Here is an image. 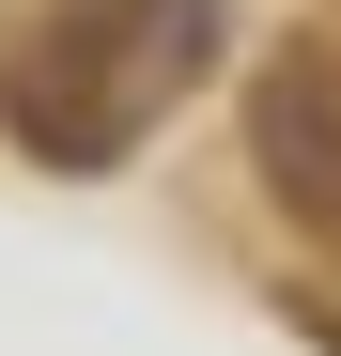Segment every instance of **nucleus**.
Instances as JSON below:
<instances>
[{"instance_id": "nucleus-1", "label": "nucleus", "mask_w": 341, "mask_h": 356, "mask_svg": "<svg viewBox=\"0 0 341 356\" xmlns=\"http://www.w3.org/2000/svg\"><path fill=\"white\" fill-rule=\"evenodd\" d=\"M217 63V0H47L0 47V140L31 170H125Z\"/></svg>"}, {"instance_id": "nucleus-2", "label": "nucleus", "mask_w": 341, "mask_h": 356, "mask_svg": "<svg viewBox=\"0 0 341 356\" xmlns=\"http://www.w3.org/2000/svg\"><path fill=\"white\" fill-rule=\"evenodd\" d=\"M248 155H264V186L295 202L310 232H341V31L264 47V78H248Z\"/></svg>"}]
</instances>
